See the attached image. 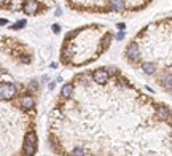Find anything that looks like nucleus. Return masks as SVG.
I'll return each instance as SVG.
<instances>
[{"label":"nucleus","instance_id":"f257e3e1","mask_svg":"<svg viewBox=\"0 0 172 156\" xmlns=\"http://www.w3.org/2000/svg\"><path fill=\"white\" fill-rule=\"evenodd\" d=\"M37 151V135L35 132H29L24 140V153L26 156H34Z\"/></svg>","mask_w":172,"mask_h":156},{"label":"nucleus","instance_id":"f03ea898","mask_svg":"<svg viewBox=\"0 0 172 156\" xmlns=\"http://www.w3.org/2000/svg\"><path fill=\"white\" fill-rule=\"evenodd\" d=\"M124 53H126L128 61H131V62H137L140 59V46L136 43V41H131V43L126 46Z\"/></svg>","mask_w":172,"mask_h":156},{"label":"nucleus","instance_id":"7ed1b4c3","mask_svg":"<svg viewBox=\"0 0 172 156\" xmlns=\"http://www.w3.org/2000/svg\"><path fill=\"white\" fill-rule=\"evenodd\" d=\"M16 94V86L11 83H3L0 84V97L5 99V101H10V99H13Z\"/></svg>","mask_w":172,"mask_h":156},{"label":"nucleus","instance_id":"20e7f679","mask_svg":"<svg viewBox=\"0 0 172 156\" xmlns=\"http://www.w3.org/2000/svg\"><path fill=\"white\" fill-rule=\"evenodd\" d=\"M38 10H40V3H38V0H26V2L22 3V11L26 13V15H37Z\"/></svg>","mask_w":172,"mask_h":156},{"label":"nucleus","instance_id":"39448f33","mask_svg":"<svg viewBox=\"0 0 172 156\" xmlns=\"http://www.w3.org/2000/svg\"><path fill=\"white\" fill-rule=\"evenodd\" d=\"M109 78H110V73H109L107 69H97V70L92 72V80H94L96 83H99V84L107 83Z\"/></svg>","mask_w":172,"mask_h":156},{"label":"nucleus","instance_id":"423d86ee","mask_svg":"<svg viewBox=\"0 0 172 156\" xmlns=\"http://www.w3.org/2000/svg\"><path fill=\"white\" fill-rule=\"evenodd\" d=\"M34 104H35L34 97L29 96V94H26V96H22V97L19 99V105H21V108H24V110H30V108L34 107Z\"/></svg>","mask_w":172,"mask_h":156},{"label":"nucleus","instance_id":"0eeeda50","mask_svg":"<svg viewBox=\"0 0 172 156\" xmlns=\"http://www.w3.org/2000/svg\"><path fill=\"white\" fill-rule=\"evenodd\" d=\"M160 83L164 89H172V75L169 72H163L160 75Z\"/></svg>","mask_w":172,"mask_h":156},{"label":"nucleus","instance_id":"6e6552de","mask_svg":"<svg viewBox=\"0 0 172 156\" xmlns=\"http://www.w3.org/2000/svg\"><path fill=\"white\" fill-rule=\"evenodd\" d=\"M156 115H158V118H161V120H169L170 118V110L166 105H158Z\"/></svg>","mask_w":172,"mask_h":156},{"label":"nucleus","instance_id":"1a4fd4ad","mask_svg":"<svg viewBox=\"0 0 172 156\" xmlns=\"http://www.w3.org/2000/svg\"><path fill=\"white\" fill-rule=\"evenodd\" d=\"M142 70L148 75H153L156 72V64L155 62H143L142 64Z\"/></svg>","mask_w":172,"mask_h":156},{"label":"nucleus","instance_id":"9d476101","mask_svg":"<svg viewBox=\"0 0 172 156\" xmlns=\"http://www.w3.org/2000/svg\"><path fill=\"white\" fill-rule=\"evenodd\" d=\"M62 97H70L73 94V84L72 83H67V84H64L62 86V91H61Z\"/></svg>","mask_w":172,"mask_h":156},{"label":"nucleus","instance_id":"9b49d317","mask_svg":"<svg viewBox=\"0 0 172 156\" xmlns=\"http://www.w3.org/2000/svg\"><path fill=\"white\" fill-rule=\"evenodd\" d=\"M86 154V151L81 148V147H77V148H73V151H72V156H85Z\"/></svg>","mask_w":172,"mask_h":156},{"label":"nucleus","instance_id":"f8f14e48","mask_svg":"<svg viewBox=\"0 0 172 156\" xmlns=\"http://www.w3.org/2000/svg\"><path fill=\"white\" fill-rule=\"evenodd\" d=\"M24 26H26V21H24V19H21V21H18V22H16L15 26H13V27H11V29H15V31H18V29H22V27H24Z\"/></svg>","mask_w":172,"mask_h":156},{"label":"nucleus","instance_id":"ddd939ff","mask_svg":"<svg viewBox=\"0 0 172 156\" xmlns=\"http://www.w3.org/2000/svg\"><path fill=\"white\" fill-rule=\"evenodd\" d=\"M21 62H22V64H29V62H30V56H22Z\"/></svg>","mask_w":172,"mask_h":156},{"label":"nucleus","instance_id":"4468645a","mask_svg":"<svg viewBox=\"0 0 172 156\" xmlns=\"http://www.w3.org/2000/svg\"><path fill=\"white\" fill-rule=\"evenodd\" d=\"M59 31H61V29H59V26H58V24H54V26H53V32H54V34H58Z\"/></svg>","mask_w":172,"mask_h":156},{"label":"nucleus","instance_id":"2eb2a0df","mask_svg":"<svg viewBox=\"0 0 172 156\" xmlns=\"http://www.w3.org/2000/svg\"><path fill=\"white\" fill-rule=\"evenodd\" d=\"M30 88L37 89V88H38V83H37V81H30Z\"/></svg>","mask_w":172,"mask_h":156},{"label":"nucleus","instance_id":"dca6fc26","mask_svg":"<svg viewBox=\"0 0 172 156\" xmlns=\"http://www.w3.org/2000/svg\"><path fill=\"white\" fill-rule=\"evenodd\" d=\"M5 24H8L7 19H0V26H5Z\"/></svg>","mask_w":172,"mask_h":156},{"label":"nucleus","instance_id":"f3484780","mask_svg":"<svg viewBox=\"0 0 172 156\" xmlns=\"http://www.w3.org/2000/svg\"><path fill=\"white\" fill-rule=\"evenodd\" d=\"M2 78H3V73H2V72H0V80H2Z\"/></svg>","mask_w":172,"mask_h":156}]
</instances>
